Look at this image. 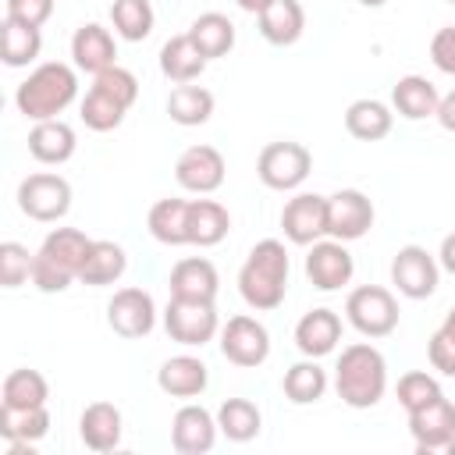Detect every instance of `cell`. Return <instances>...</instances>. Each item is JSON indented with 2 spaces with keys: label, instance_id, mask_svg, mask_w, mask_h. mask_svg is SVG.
Masks as SVG:
<instances>
[{
  "label": "cell",
  "instance_id": "484cf974",
  "mask_svg": "<svg viewBox=\"0 0 455 455\" xmlns=\"http://www.w3.org/2000/svg\"><path fill=\"white\" fill-rule=\"evenodd\" d=\"M437 103H441V92L430 78L423 75H402L395 85H391V107L405 117V121H423V117H434L437 114Z\"/></svg>",
  "mask_w": 455,
  "mask_h": 455
},
{
  "label": "cell",
  "instance_id": "f907efd6",
  "mask_svg": "<svg viewBox=\"0 0 455 455\" xmlns=\"http://www.w3.org/2000/svg\"><path fill=\"white\" fill-rule=\"evenodd\" d=\"M448 4H455V0H448Z\"/></svg>",
  "mask_w": 455,
  "mask_h": 455
},
{
  "label": "cell",
  "instance_id": "f1b7e54d",
  "mask_svg": "<svg viewBox=\"0 0 455 455\" xmlns=\"http://www.w3.org/2000/svg\"><path fill=\"white\" fill-rule=\"evenodd\" d=\"M124 270H128V256H124V249H121L117 242H110V238H92L78 281L89 284V288H103V284L121 281Z\"/></svg>",
  "mask_w": 455,
  "mask_h": 455
},
{
  "label": "cell",
  "instance_id": "4316f807",
  "mask_svg": "<svg viewBox=\"0 0 455 455\" xmlns=\"http://www.w3.org/2000/svg\"><path fill=\"white\" fill-rule=\"evenodd\" d=\"M256 21H259V36L270 46H291L306 32V11L299 0H274L267 11L256 14Z\"/></svg>",
  "mask_w": 455,
  "mask_h": 455
},
{
  "label": "cell",
  "instance_id": "f35d334b",
  "mask_svg": "<svg viewBox=\"0 0 455 455\" xmlns=\"http://www.w3.org/2000/svg\"><path fill=\"white\" fill-rule=\"evenodd\" d=\"M46 430H50V412H46V405L25 409V412L0 409V437H4L7 444H14V441L36 444L39 437H46Z\"/></svg>",
  "mask_w": 455,
  "mask_h": 455
},
{
  "label": "cell",
  "instance_id": "b9f144b4",
  "mask_svg": "<svg viewBox=\"0 0 455 455\" xmlns=\"http://www.w3.org/2000/svg\"><path fill=\"white\" fill-rule=\"evenodd\" d=\"M53 7H57V0H4L7 18H18V21L39 25V28L53 18Z\"/></svg>",
  "mask_w": 455,
  "mask_h": 455
},
{
  "label": "cell",
  "instance_id": "8d00e7d4",
  "mask_svg": "<svg viewBox=\"0 0 455 455\" xmlns=\"http://www.w3.org/2000/svg\"><path fill=\"white\" fill-rule=\"evenodd\" d=\"M43 50V32L39 25L18 21L4 14V64L7 68H28Z\"/></svg>",
  "mask_w": 455,
  "mask_h": 455
},
{
  "label": "cell",
  "instance_id": "60d3db41",
  "mask_svg": "<svg viewBox=\"0 0 455 455\" xmlns=\"http://www.w3.org/2000/svg\"><path fill=\"white\" fill-rule=\"evenodd\" d=\"M32 256L21 242H4L0 245V284L4 288H18L25 281H32Z\"/></svg>",
  "mask_w": 455,
  "mask_h": 455
},
{
  "label": "cell",
  "instance_id": "7402d4cb",
  "mask_svg": "<svg viewBox=\"0 0 455 455\" xmlns=\"http://www.w3.org/2000/svg\"><path fill=\"white\" fill-rule=\"evenodd\" d=\"M121 430L124 419L114 402H89L78 416V437L92 451H114L121 444Z\"/></svg>",
  "mask_w": 455,
  "mask_h": 455
},
{
  "label": "cell",
  "instance_id": "f6af8a7d",
  "mask_svg": "<svg viewBox=\"0 0 455 455\" xmlns=\"http://www.w3.org/2000/svg\"><path fill=\"white\" fill-rule=\"evenodd\" d=\"M437 121H441V128L444 132H451L455 135V89L448 92V96H441V103H437V114H434Z\"/></svg>",
  "mask_w": 455,
  "mask_h": 455
},
{
  "label": "cell",
  "instance_id": "d6986e66",
  "mask_svg": "<svg viewBox=\"0 0 455 455\" xmlns=\"http://www.w3.org/2000/svg\"><path fill=\"white\" fill-rule=\"evenodd\" d=\"M71 60L78 71H89V75H100L107 68L117 64V43L110 36V28L96 25V21H85L75 28L71 36Z\"/></svg>",
  "mask_w": 455,
  "mask_h": 455
},
{
  "label": "cell",
  "instance_id": "2e32d148",
  "mask_svg": "<svg viewBox=\"0 0 455 455\" xmlns=\"http://www.w3.org/2000/svg\"><path fill=\"white\" fill-rule=\"evenodd\" d=\"M352 274H355V263H352V252L345 249V242L327 235V238L309 245V252H306V277H309L313 288L338 291V288H345L352 281Z\"/></svg>",
  "mask_w": 455,
  "mask_h": 455
},
{
  "label": "cell",
  "instance_id": "1f68e13d",
  "mask_svg": "<svg viewBox=\"0 0 455 455\" xmlns=\"http://www.w3.org/2000/svg\"><path fill=\"white\" fill-rule=\"evenodd\" d=\"M188 36L192 43L199 46V53L206 60H217V57H228L235 50V21L220 11H206L199 14L192 25H188Z\"/></svg>",
  "mask_w": 455,
  "mask_h": 455
},
{
  "label": "cell",
  "instance_id": "7a4b0ae2",
  "mask_svg": "<svg viewBox=\"0 0 455 455\" xmlns=\"http://www.w3.org/2000/svg\"><path fill=\"white\" fill-rule=\"evenodd\" d=\"M334 391L352 409H373L387 391V363L370 341L341 348L334 366Z\"/></svg>",
  "mask_w": 455,
  "mask_h": 455
},
{
  "label": "cell",
  "instance_id": "4fadbf2b",
  "mask_svg": "<svg viewBox=\"0 0 455 455\" xmlns=\"http://www.w3.org/2000/svg\"><path fill=\"white\" fill-rule=\"evenodd\" d=\"M224 174H228V164H224V153L217 146H188L178 160H174V178L185 192H196V196H210L224 185Z\"/></svg>",
  "mask_w": 455,
  "mask_h": 455
},
{
  "label": "cell",
  "instance_id": "603a6c76",
  "mask_svg": "<svg viewBox=\"0 0 455 455\" xmlns=\"http://www.w3.org/2000/svg\"><path fill=\"white\" fill-rule=\"evenodd\" d=\"M75 146H78L75 128H71L68 121H60V117L36 121L32 132H28V153H32L39 164H50V167L68 164V160L75 156Z\"/></svg>",
  "mask_w": 455,
  "mask_h": 455
},
{
  "label": "cell",
  "instance_id": "c3c4849f",
  "mask_svg": "<svg viewBox=\"0 0 455 455\" xmlns=\"http://www.w3.org/2000/svg\"><path fill=\"white\" fill-rule=\"evenodd\" d=\"M441 331H444L448 338H455V306L444 313V323H441Z\"/></svg>",
  "mask_w": 455,
  "mask_h": 455
},
{
  "label": "cell",
  "instance_id": "ac0fdd59",
  "mask_svg": "<svg viewBox=\"0 0 455 455\" xmlns=\"http://www.w3.org/2000/svg\"><path fill=\"white\" fill-rule=\"evenodd\" d=\"M217 434H220L217 416L203 405H192V402L181 405L171 419V444L181 455H206L217 444Z\"/></svg>",
  "mask_w": 455,
  "mask_h": 455
},
{
  "label": "cell",
  "instance_id": "d4e9b609",
  "mask_svg": "<svg viewBox=\"0 0 455 455\" xmlns=\"http://www.w3.org/2000/svg\"><path fill=\"white\" fill-rule=\"evenodd\" d=\"M206 57L199 53V46L192 43L188 32L181 36H171L164 46H160V75L174 85H185V82H196L203 71H206Z\"/></svg>",
  "mask_w": 455,
  "mask_h": 455
},
{
  "label": "cell",
  "instance_id": "74e56055",
  "mask_svg": "<svg viewBox=\"0 0 455 455\" xmlns=\"http://www.w3.org/2000/svg\"><path fill=\"white\" fill-rule=\"evenodd\" d=\"M153 21H156V14H153L149 0H114L110 4V25L128 43H142L153 32Z\"/></svg>",
  "mask_w": 455,
  "mask_h": 455
},
{
  "label": "cell",
  "instance_id": "277c9868",
  "mask_svg": "<svg viewBox=\"0 0 455 455\" xmlns=\"http://www.w3.org/2000/svg\"><path fill=\"white\" fill-rule=\"evenodd\" d=\"M92 238L78 228H53L43 245L32 256V284L46 295L71 288V281H78L85 252H89Z\"/></svg>",
  "mask_w": 455,
  "mask_h": 455
},
{
  "label": "cell",
  "instance_id": "ab89813d",
  "mask_svg": "<svg viewBox=\"0 0 455 455\" xmlns=\"http://www.w3.org/2000/svg\"><path fill=\"white\" fill-rule=\"evenodd\" d=\"M395 395H398V402H402L405 412H416V409L437 402L444 391H441L437 377H430V373H423V370H412V373H402V377H398Z\"/></svg>",
  "mask_w": 455,
  "mask_h": 455
},
{
  "label": "cell",
  "instance_id": "ffe728a7",
  "mask_svg": "<svg viewBox=\"0 0 455 455\" xmlns=\"http://www.w3.org/2000/svg\"><path fill=\"white\" fill-rule=\"evenodd\" d=\"M341 341V316L327 306L320 309H309L299 323H295V348L309 359H323L338 348Z\"/></svg>",
  "mask_w": 455,
  "mask_h": 455
},
{
  "label": "cell",
  "instance_id": "7bdbcfd3",
  "mask_svg": "<svg viewBox=\"0 0 455 455\" xmlns=\"http://www.w3.org/2000/svg\"><path fill=\"white\" fill-rule=\"evenodd\" d=\"M427 359H430V366L437 370V373H444V377H455V338H448L441 327L430 334V341H427Z\"/></svg>",
  "mask_w": 455,
  "mask_h": 455
},
{
  "label": "cell",
  "instance_id": "9a60e30c",
  "mask_svg": "<svg viewBox=\"0 0 455 455\" xmlns=\"http://www.w3.org/2000/svg\"><path fill=\"white\" fill-rule=\"evenodd\" d=\"M373 203L359 188H341L327 196V235L338 242H355L373 228Z\"/></svg>",
  "mask_w": 455,
  "mask_h": 455
},
{
  "label": "cell",
  "instance_id": "cb8c5ba5",
  "mask_svg": "<svg viewBox=\"0 0 455 455\" xmlns=\"http://www.w3.org/2000/svg\"><path fill=\"white\" fill-rule=\"evenodd\" d=\"M206 384H210V370L196 355H171L156 370V387L171 398H196L206 391Z\"/></svg>",
  "mask_w": 455,
  "mask_h": 455
},
{
  "label": "cell",
  "instance_id": "ee69618b",
  "mask_svg": "<svg viewBox=\"0 0 455 455\" xmlns=\"http://www.w3.org/2000/svg\"><path fill=\"white\" fill-rule=\"evenodd\" d=\"M430 60L437 71L444 75H455V25H444L434 32L430 39Z\"/></svg>",
  "mask_w": 455,
  "mask_h": 455
},
{
  "label": "cell",
  "instance_id": "8fae6325",
  "mask_svg": "<svg viewBox=\"0 0 455 455\" xmlns=\"http://www.w3.org/2000/svg\"><path fill=\"white\" fill-rule=\"evenodd\" d=\"M391 284L405 299H430L441 284V263L423 245H402L391 259Z\"/></svg>",
  "mask_w": 455,
  "mask_h": 455
},
{
  "label": "cell",
  "instance_id": "8992f818",
  "mask_svg": "<svg viewBox=\"0 0 455 455\" xmlns=\"http://www.w3.org/2000/svg\"><path fill=\"white\" fill-rule=\"evenodd\" d=\"M345 316L363 338H387L398 327V302L380 284H359L345 299Z\"/></svg>",
  "mask_w": 455,
  "mask_h": 455
},
{
  "label": "cell",
  "instance_id": "7c38bea8",
  "mask_svg": "<svg viewBox=\"0 0 455 455\" xmlns=\"http://www.w3.org/2000/svg\"><path fill=\"white\" fill-rule=\"evenodd\" d=\"M220 352L235 366H263L270 355V334L256 316L238 313L220 327Z\"/></svg>",
  "mask_w": 455,
  "mask_h": 455
},
{
  "label": "cell",
  "instance_id": "f546056e",
  "mask_svg": "<svg viewBox=\"0 0 455 455\" xmlns=\"http://www.w3.org/2000/svg\"><path fill=\"white\" fill-rule=\"evenodd\" d=\"M391 124H395L391 107L380 103V100H370V96L348 103V110H345V128L359 142H380V139H387L391 135Z\"/></svg>",
  "mask_w": 455,
  "mask_h": 455
},
{
  "label": "cell",
  "instance_id": "83f0119b",
  "mask_svg": "<svg viewBox=\"0 0 455 455\" xmlns=\"http://www.w3.org/2000/svg\"><path fill=\"white\" fill-rule=\"evenodd\" d=\"M231 231V213L217 199H188V245H220Z\"/></svg>",
  "mask_w": 455,
  "mask_h": 455
},
{
  "label": "cell",
  "instance_id": "bcb514c9",
  "mask_svg": "<svg viewBox=\"0 0 455 455\" xmlns=\"http://www.w3.org/2000/svg\"><path fill=\"white\" fill-rule=\"evenodd\" d=\"M437 263H441V270L455 274V231L441 238V249H437Z\"/></svg>",
  "mask_w": 455,
  "mask_h": 455
},
{
  "label": "cell",
  "instance_id": "30bf717a",
  "mask_svg": "<svg viewBox=\"0 0 455 455\" xmlns=\"http://www.w3.org/2000/svg\"><path fill=\"white\" fill-rule=\"evenodd\" d=\"M409 434L419 455H455V402L437 398L416 412H409Z\"/></svg>",
  "mask_w": 455,
  "mask_h": 455
},
{
  "label": "cell",
  "instance_id": "9c48e42d",
  "mask_svg": "<svg viewBox=\"0 0 455 455\" xmlns=\"http://www.w3.org/2000/svg\"><path fill=\"white\" fill-rule=\"evenodd\" d=\"M164 331L171 334V341L185 348H203L220 331L217 306L203 299H171L164 309Z\"/></svg>",
  "mask_w": 455,
  "mask_h": 455
},
{
  "label": "cell",
  "instance_id": "681fc988",
  "mask_svg": "<svg viewBox=\"0 0 455 455\" xmlns=\"http://www.w3.org/2000/svg\"><path fill=\"white\" fill-rule=\"evenodd\" d=\"M359 4H363V7H384L387 0H359Z\"/></svg>",
  "mask_w": 455,
  "mask_h": 455
},
{
  "label": "cell",
  "instance_id": "e575fe53",
  "mask_svg": "<svg viewBox=\"0 0 455 455\" xmlns=\"http://www.w3.org/2000/svg\"><path fill=\"white\" fill-rule=\"evenodd\" d=\"M281 387H284L288 402H295V405H313V402H320L323 391H327V370H323L316 359L306 355L302 363H291V366L284 370Z\"/></svg>",
  "mask_w": 455,
  "mask_h": 455
},
{
  "label": "cell",
  "instance_id": "5bb4252c",
  "mask_svg": "<svg viewBox=\"0 0 455 455\" xmlns=\"http://www.w3.org/2000/svg\"><path fill=\"white\" fill-rule=\"evenodd\" d=\"M281 231L291 245H306V249L327 238V196H316V192L291 196L281 210Z\"/></svg>",
  "mask_w": 455,
  "mask_h": 455
},
{
  "label": "cell",
  "instance_id": "836d02e7",
  "mask_svg": "<svg viewBox=\"0 0 455 455\" xmlns=\"http://www.w3.org/2000/svg\"><path fill=\"white\" fill-rule=\"evenodd\" d=\"M167 114L174 124L181 128H196V124H206L213 117V92L203 89V85H174L171 96H167Z\"/></svg>",
  "mask_w": 455,
  "mask_h": 455
},
{
  "label": "cell",
  "instance_id": "6da1fadb",
  "mask_svg": "<svg viewBox=\"0 0 455 455\" xmlns=\"http://www.w3.org/2000/svg\"><path fill=\"white\" fill-rule=\"evenodd\" d=\"M288 249L277 238H263L249 249L242 270H238V295L249 309L270 313L284 302L288 295Z\"/></svg>",
  "mask_w": 455,
  "mask_h": 455
},
{
  "label": "cell",
  "instance_id": "52a82bcc",
  "mask_svg": "<svg viewBox=\"0 0 455 455\" xmlns=\"http://www.w3.org/2000/svg\"><path fill=\"white\" fill-rule=\"evenodd\" d=\"M313 171V153L302 142H267L256 156V174L267 188L274 192H291L299 188Z\"/></svg>",
  "mask_w": 455,
  "mask_h": 455
},
{
  "label": "cell",
  "instance_id": "7dc6e473",
  "mask_svg": "<svg viewBox=\"0 0 455 455\" xmlns=\"http://www.w3.org/2000/svg\"><path fill=\"white\" fill-rule=\"evenodd\" d=\"M235 4H238L245 14H259V11H267L274 0H235Z\"/></svg>",
  "mask_w": 455,
  "mask_h": 455
},
{
  "label": "cell",
  "instance_id": "3957f363",
  "mask_svg": "<svg viewBox=\"0 0 455 455\" xmlns=\"http://www.w3.org/2000/svg\"><path fill=\"white\" fill-rule=\"evenodd\" d=\"M78 96V75L64 60H46L14 89V107L28 121H50L64 114Z\"/></svg>",
  "mask_w": 455,
  "mask_h": 455
},
{
  "label": "cell",
  "instance_id": "d590c367",
  "mask_svg": "<svg viewBox=\"0 0 455 455\" xmlns=\"http://www.w3.org/2000/svg\"><path fill=\"white\" fill-rule=\"evenodd\" d=\"M217 427H220V434H224L228 441L245 444V441H252V437L259 434L263 412H259L256 402H249V398H224L220 409H217Z\"/></svg>",
  "mask_w": 455,
  "mask_h": 455
},
{
  "label": "cell",
  "instance_id": "e0dca14e",
  "mask_svg": "<svg viewBox=\"0 0 455 455\" xmlns=\"http://www.w3.org/2000/svg\"><path fill=\"white\" fill-rule=\"evenodd\" d=\"M107 323L121 338H146L156 327V302L146 288H121L107 302Z\"/></svg>",
  "mask_w": 455,
  "mask_h": 455
},
{
  "label": "cell",
  "instance_id": "5b68a950",
  "mask_svg": "<svg viewBox=\"0 0 455 455\" xmlns=\"http://www.w3.org/2000/svg\"><path fill=\"white\" fill-rule=\"evenodd\" d=\"M135 100H139V78L128 68L114 64V68L92 75V85H89L78 114L89 132H114Z\"/></svg>",
  "mask_w": 455,
  "mask_h": 455
},
{
  "label": "cell",
  "instance_id": "4dcf8cb0",
  "mask_svg": "<svg viewBox=\"0 0 455 455\" xmlns=\"http://www.w3.org/2000/svg\"><path fill=\"white\" fill-rule=\"evenodd\" d=\"M50 398V384L39 370H11L4 377V391H0V409H11V412H25V409H39L46 405Z\"/></svg>",
  "mask_w": 455,
  "mask_h": 455
},
{
  "label": "cell",
  "instance_id": "44dd1931",
  "mask_svg": "<svg viewBox=\"0 0 455 455\" xmlns=\"http://www.w3.org/2000/svg\"><path fill=\"white\" fill-rule=\"evenodd\" d=\"M171 299H203L213 302L220 291V277L217 267L206 256H185L171 267Z\"/></svg>",
  "mask_w": 455,
  "mask_h": 455
},
{
  "label": "cell",
  "instance_id": "d6a6232c",
  "mask_svg": "<svg viewBox=\"0 0 455 455\" xmlns=\"http://www.w3.org/2000/svg\"><path fill=\"white\" fill-rule=\"evenodd\" d=\"M146 224L160 245H188V199H156Z\"/></svg>",
  "mask_w": 455,
  "mask_h": 455
},
{
  "label": "cell",
  "instance_id": "ba28073f",
  "mask_svg": "<svg viewBox=\"0 0 455 455\" xmlns=\"http://www.w3.org/2000/svg\"><path fill=\"white\" fill-rule=\"evenodd\" d=\"M18 210L39 224H57L71 210V185L53 171H36L18 185Z\"/></svg>",
  "mask_w": 455,
  "mask_h": 455
}]
</instances>
